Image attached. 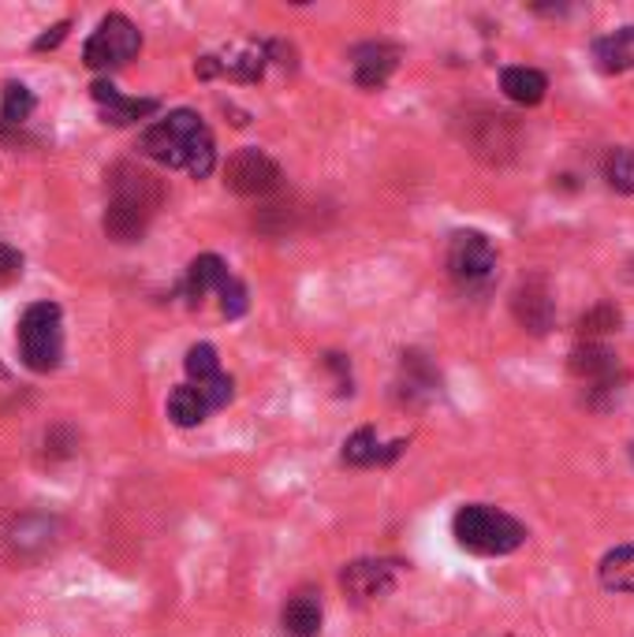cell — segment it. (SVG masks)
Listing matches in <instances>:
<instances>
[{
    "instance_id": "d6986e66",
    "label": "cell",
    "mask_w": 634,
    "mask_h": 637,
    "mask_svg": "<svg viewBox=\"0 0 634 637\" xmlns=\"http://www.w3.org/2000/svg\"><path fill=\"white\" fill-rule=\"evenodd\" d=\"M620 309H615L612 303H601V306H594V309H586L583 317H578V335H586V343H594L597 335H609L620 329Z\"/></svg>"
},
{
    "instance_id": "52a82bcc",
    "label": "cell",
    "mask_w": 634,
    "mask_h": 637,
    "mask_svg": "<svg viewBox=\"0 0 634 637\" xmlns=\"http://www.w3.org/2000/svg\"><path fill=\"white\" fill-rule=\"evenodd\" d=\"M280 165L269 153H261L258 145H243V150H235L228 157V165H224V184L228 190L243 198H266L273 194L280 187Z\"/></svg>"
},
{
    "instance_id": "484cf974",
    "label": "cell",
    "mask_w": 634,
    "mask_h": 637,
    "mask_svg": "<svg viewBox=\"0 0 634 637\" xmlns=\"http://www.w3.org/2000/svg\"><path fill=\"white\" fill-rule=\"evenodd\" d=\"M23 272V258L15 253L12 247H4L0 243V284H8V280H15Z\"/></svg>"
},
{
    "instance_id": "44dd1931",
    "label": "cell",
    "mask_w": 634,
    "mask_h": 637,
    "mask_svg": "<svg viewBox=\"0 0 634 637\" xmlns=\"http://www.w3.org/2000/svg\"><path fill=\"white\" fill-rule=\"evenodd\" d=\"M187 377L195 380V388L210 385V380L221 377V358H216V351L210 347V343H198V347L187 351Z\"/></svg>"
},
{
    "instance_id": "5b68a950",
    "label": "cell",
    "mask_w": 634,
    "mask_h": 637,
    "mask_svg": "<svg viewBox=\"0 0 634 637\" xmlns=\"http://www.w3.org/2000/svg\"><path fill=\"white\" fill-rule=\"evenodd\" d=\"M139 49H142L139 26L120 12H108L105 20L97 23V31L86 38L83 60H86V68H94V71H113L139 57Z\"/></svg>"
},
{
    "instance_id": "ac0fdd59",
    "label": "cell",
    "mask_w": 634,
    "mask_h": 637,
    "mask_svg": "<svg viewBox=\"0 0 634 637\" xmlns=\"http://www.w3.org/2000/svg\"><path fill=\"white\" fill-rule=\"evenodd\" d=\"M601 586L609 593H634V544H620L601 559Z\"/></svg>"
},
{
    "instance_id": "9a60e30c",
    "label": "cell",
    "mask_w": 634,
    "mask_h": 637,
    "mask_svg": "<svg viewBox=\"0 0 634 637\" xmlns=\"http://www.w3.org/2000/svg\"><path fill=\"white\" fill-rule=\"evenodd\" d=\"M284 630L287 637H317V630H321V600H317V593H295L287 600Z\"/></svg>"
},
{
    "instance_id": "7402d4cb",
    "label": "cell",
    "mask_w": 634,
    "mask_h": 637,
    "mask_svg": "<svg viewBox=\"0 0 634 637\" xmlns=\"http://www.w3.org/2000/svg\"><path fill=\"white\" fill-rule=\"evenodd\" d=\"M34 94H31V86H23V83H8L4 86V102H0V120L4 123H23L26 116L34 113Z\"/></svg>"
},
{
    "instance_id": "cb8c5ba5",
    "label": "cell",
    "mask_w": 634,
    "mask_h": 637,
    "mask_svg": "<svg viewBox=\"0 0 634 637\" xmlns=\"http://www.w3.org/2000/svg\"><path fill=\"white\" fill-rule=\"evenodd\" d=\"M216 295H221V309H224V317H228V321H235V317L247 314V287H243L235 276L224 280V287L216 291Z\"/></svg>"
},
{
    "instance_id": "277c9868",
    "label": "cell",
    "mask_w": 634,
    "mask_h": 637,
    "mask_svg": "<svg viewBox=\"0 0 634 637\" xmlns=\"http://www.w3.org/2000/svg\"><path fill=\"white\" fill-rule=\"evenodd\" d=\"M20 358L26 369L52 373L63 358V317L57 303H34L20 317Z\"/></svg>"
},
{
    "instance_id": "30bf717a",
    "label": "cell",
    "mask_w": 634,
    "mask_h": 637,
    "mask_svg": "<svg viewBox=\"0 0 634 637\" xmlns=\"http://www.w3.org/2000/svg\"><path fill=\"white\" fill-rule=\"evenodd\" d=\"M343 589H348L351 597L359 600H377L385 593H392V563H380V559H362V563H351V567H343Z\"/></svg>"
},
{
    "instance_id": "4fadbf2b",
    "label": "cell",
    "mask_w": 634,
    "mask_h": 637,
    "mask_svg": "<svg viewBox=\"0 0 634 637\" xmlns=\"http://www.w3.org/2000/svg\"><path fill=\"white\" fill-rule=\"evenodd\" d=\"M232 272L228 266H224L216 253H202V258H195L190 261V269H187V298L190 303H202L206 295H213V291H221L224 287V280H228Z\"/></svg>"
},
{
    "instance_id": "7a4b0ae2",
    "label": "cell",
    "mask_w": 634,
    "mask_h": 637,
    "mask_svg": "<svg viewBox=\"0 0 634 637\" xmlns=\"http://www.w3.org/2000/svg\"><path fill=\"white\" fill-rule=\"evenodd\" d=\"M165 202V187L153 172L120 161L108 172V205H105V235L116 243H139L150 221Z\"/></svg>"
},
{
    "instance_id": "3957f363",
    "label": "cell",
    "mask_w": 634,
    "mask_h": 637,
    "mask_svg": "<svg viewBox=\"0 0 634 637\" xmlns=\"http://www.w3.org/2000/svg\"><path fill=\"white\" fill-rule=\"evenodd\" d=\"M451 533H456V541L474 555H507L527 541L523 522H515L512 515L496 511V507H485V504L459 507L456 522H451Z\"/></svg>"
},
{
    "instance_id": "e0dca14e",
    "label": "cell",
    "mask_w": 634,
    "mask_h": 637,
    "mask_svg": "<svg viewBox=\"0 0 634 637\" xmlns=\"http://www.w3.org/2000/svg\"><path fill=\"white\" fill-rule=\"evenodd\" d=\"M206 414H210V403H206L202 388H195V385L172 388V396H168V417L179 425V429H195V425H202Z\"/></svg>"
},
{
    "instance_id": "4316f807",
    "label": "cell",
    "mask_w": 634,
    "mask_h": 637,
    "mask_svg": "<svg viewBox=\"0 0 634 637\" xmlns=\"http://www.w3.org/2000/svg\"><path fill=\"white\" fill-rule=\"evenodd\" d=\"M63 38H68V23H57V26H52V34H42V38L34 42V49H38V52L57 49V45H60Z\"/></svg>"
},
{
    "instance_id": "ffe728a7",
    "label": "cell",
    "mask_w": 634,
    "mask_h": 637,
    "mask_svg": "<svg viewBox=\"0 0 634 637\" xmlns=\"http://www.w3.org/2000/svg\"><path fill=\"white\" fill-rule=\"evenodd\" d=\"M604 179L615 194H634V150H609L604 157Z\"/></svg>"
},
{
    "instance_id": "2e32d148",
    "label": "cell",
    "mask_w": 634,
    "mask_h": 637,
    "mask_svg": "<svg viewBox=\"0 0 634 637\" xmlns=\"http://www.w3.org/2000/svg\"><path fill=\"white\" fill-rule=\"evenodd\" d=\"M501 90L515 105H538L549 90V79L538 68H507L501 75Z\"/></svg>"
},
{
    "instance_id": "6da1fadb",
    "label": "cell",
    "mask_w": 634,
    "mask_h": 637,
    "mask_svg": "<svg viewBox=\"0 0 634 637\" xmlns=\"http://www.w3.org/2000/svg\"><path fill=\"white\" fill-rule=\"evenodd\" d=\"M142 153L165 168H184L195 179H206L216 165L213 131L190 108H176L165 120L146 127L142 131Z\"/></svg>"
},
{
    "instance_id": "7c38bea8",
    "label": "cell",
    "mask_w": 634,
    "mask_h": 637,
    "mask_svg": "<svg viewBox=\"0 0 634 637\" xmlns=\"http://www.w3.org/2000/svg\"><path fill=\"white\" fill-rule=\"evenodd\" d=\"M396 63H400V49H396V45H385V42L359 45L355 49V83L362 90L385 86L388 75L396 71Z\"/></svg>"
},
{
    "instance_id": "8fae6325",
    "label": "cell",
    "mask_w": 634,
    "mask_h": 637,
    "mask_svg": "<svg viewBox=\"0 0 634 637\" xmlns=\"http://www.w3.org/2000/svg\"><path fill=\"white\" fill-rule=\"evenodd\" d=\"M94 102L102 105L105 123H116V127L139 123V120H146V116H153L161 108L153 97H124L113 83H94Z\"/></svg>"
},
{
    "instance_id": "603a6c76",
    "label": "cell",
    "mask_w": 634,
    "mask_h": 637,
    "mask_svg": "<svg viewBox=\"0 0 634 637\" xmlns=\"http://www.w3.org/2000/svg\"><path fill=\"white\" fill-rule=\"evenodd\" d=\"M343 462H351V467H374V462H380L374 429H359L355 436H348V444H343Z\"/></svg>"
},
{
    "instance_id": "5bb4252c",
    "label": "cell",
    "mask_w": 634,
    "mask_h": 637,
    "mask_svg": "<svg viewBox=\"0 0 634 637\" xmlns=\"http://www.w3.org/2000/svg\"><path fill=\"white\" fill-rule=\"evenodd\" d=\"M594 60L604 75H615V71L634 68V26H623V31L609 34V38L594 42Z\"/></svg>"
},
{
    "instance_id": "8992f818",
    "label": "cell",
    "mask_w": 634,
    "mask_h": 637,
    "mask_svg": "<svg viewBox=\"0 0 634 637\" xmlns=\"http://www.w3.org/2000/svg\"><path fill=\"white\" fill-rule=\"evenodd\" d=\"M448 272L459 287H485L496 272V250L482 232H456L448 243Z\"/></svg>"
},
{
    "instance_id": "9c48e42d",
    "label": "cell",
    "mask_w": 634,
    "mask_h": 637,
    "mask_svg": "<svg viewBox=\"0 0 634 637\" xmlns=\"http://www.w3.org/2000/svg\"><path fill=\"white\" fill-rule=\"evenodd\" d=\"M567 366L578 380L594 385L597 391H612L620 385V358H615L609 347H601V343H583V347H575Z\"/></svg>"
},
{
    "instance_id": "d4e9b609",
    "label": "cell",
    "mask_w": 634,
    "mask_h": 637,
    "mask_svg": "<svg viewBox=\"0 0 634 637\" xmlns=\"http://www.w3.org/2000/svg\"><path fill=\"white\" fill-rule=\"evenodd\" d=\"M202 396H206V403H210V411H221V406H228V399H232V377H216L210 380V385H202Z\"/></svg>"
},
{
    "instance_id": "ba28073f",
    "label": "cell",
    "mask_w": 634,
    "mask_h": 637,
    "mask_svg": "<svg viewBox=\"0 0 634 637\" xmlns=\"http://www.w3.org/2000/svg\"><path fill=\"white\" fill-rule=\"evenodd\" d=\"M512 309H515V321L523 325L527 332L541 335L552 329V317H556V303H552V291L541 276H530L515 287L512 295Z\"/></svg>"
}]
</instances>
